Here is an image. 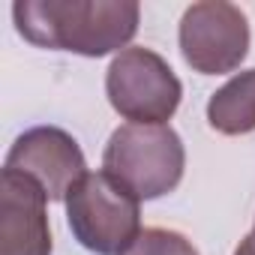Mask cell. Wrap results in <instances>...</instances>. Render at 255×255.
I'll return each instance as SVG.
<instances>
[{
	"label": "cell",
	"instance_id": "ba28073f",
	"mask_svg": "<svg viewBox=\"0 0 255 255\" xmlns=\"http://www.w3.org/2000/svg\"><path fill=\"white\" fill-rule=\"evenodd\" d=\"M207 123L222 135H246L255 129V69L231 75L210 96Z\"/></svg>",
	"mask_w": 255,
	"mask_h": 255
},
{
	"label": "cell",
	"instance_id": "7a4b0ae2",
	"mask_svg": "<svg viewBox=\"0 0 255 255\" xmlns=\"http://www.w3.org/2000/svg\"><path fill=\"white\" fill-rule=\"evenodd\" d=\"M186 168V150L168 123H123L111 132L102 171L138 201H153L177 189Z\"/></svg>",
	"mask_w": 255,
	"mask_h": 255
},
{
	"label": "cell",
	"instance_id": "5b68a950",
	"mask_svg": "<svg viewBox=\"0 0 255 255\" xmlns=\"http://www.w3.org/2000/svg\"><path fill=\"white\" fill-rule=\"evenodd\" d=\"M180 54L201 75L234 72L249 51V21L225 0L192 3L180 18Z\"/></svg>",
	"mask_w": 255,
	"mask_h": 255
},
{
	"label": "cell",
	"instance_id": "52a82bcc",
	"mask_svg": "<svg viewBox=\"0 0 255 255\" xmlns=\"http://www.w3.org/2000/svg\"><path fill=\"white\" fill-rule=\"evenodd\" d=\"M48 195L21 171L0 174V255H51Z\"/></svg>",
	"mask_w": 255,
	"mask_h": 255
},
{
	"label": "cell",
	"instance_id": "277c9868",
	"mask_svg": "<svg viewBox=\"0 0 255 255\" xmlns=\"http://www.w3.org/2000/svg\"><path fill=\"white\" fill-rule=\"evenodd\" d=\"M111 108L129 123H165L183 96L174 69L156 51L132 45L120 51L105 72Z\"/></svg>",
	"mask_w": 255,
	"mask_h": 255
},
{
	"label": "cell",
	"instance_id": "6da1fadb",
	"mask_svg": "<svg viewBox=\"0 0 255 255\" xmlns=\"http://www.w3.org/2000/svg\"><path fill=\"white\" fill-rule=\"evenodd\" d=\"M141 9L132 0H18L12 3L15 30L39 45L81 57L126 51L138 33Z\"/></svg>",
	"mask_w": 255,
	"mask_h": 255
},
{
	"label": "cell",
	"instance_id": "8992f818",
	"mask_svg": "<svg viewBox=\"0 0 255 255\" xmlns=\"http://www.w3.org/2000/svg\"><path fill=\"white\" fill-rule=\"evenodd\" d=\"M3 168L21 171L36 180L48 201H66L69 189L87 174V162L78 141L57 126H36L18 135L12 150L6 153Z\"/></svg>",
	"mask_w": 255,
	"mask_h": 255
},
{
	"label": "cell",
	"instance_id": "30bf717a",
	"mask_svg": "<svg viewBox=\"0 0 255 255\" xmlns=\"http://www.w3.org/2000/svg\"><path fill=\"white\" fill-rule=\"evenodd\" d=\"M252 234H255V231H252Z\"/></svg>",
	"mask_w": 255,
	"mask_h": 255
},
{
	"label": "cell",
	"instance_id": "9c48e42d",
	"mask_svg": "<svg viewBox=\"0 0 255 255\" xmlns=\"http://www.w3.org/2000/svg\"><path fill=\"white\" fill-rule=\"evenodd\" d=\"M234 255H255V234L243 237V240H240V246L234 249Z\"/></svg>",
	"mask_w": 255,
	"mask_h": 255
},
{
	"label": "cell",
	"instance_id": "3957f363",
	"mask_svg": "<svg viewBox=\"0 0 255 255\" xmlns=\"http://www.w3.org/2000/svg\"><path fill=\"white\" fill-rule=\"evenodd\" d=\"M141 201L105 171H87L66 195L75 240L96 255H123L141 234Z\"/></svg>",
	"mask_w": 255,
	"mask_h": 255
}]
</instances>
